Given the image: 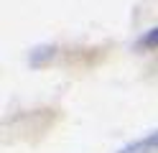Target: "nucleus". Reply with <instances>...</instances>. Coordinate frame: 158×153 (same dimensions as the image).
I'll return each mask as SVG.
<instances>
[{"label": "nucleus", "mask_w": 158, "mask_h": 153, "mask_svg": "<svg viewBox=\"0 0 158 153\" xmlns=\"http://www.w3.org/2000/svg\"><path fill=\"white\" fill-rule=\"evenodd\" d=\"M135 49H158V28L145 31V36H140V41L135 44Z\"/></svg>", "instance_id": "nucleus-2"}, {"label": "nucleus", "mask_w": 158, "mask_h": 153, "mask_svg": "<svg viewBox=\"0 0 158 153\" xmlns=\"http://www.w3.org/2000/svg\"><path fill=\"white\" fill-rule=\"evenodd\" d=\"M120 153H158V130L156 133H148V135L140 138V140L127 143Z\"/></svg>", "instance_id": "nucleus-1"}]
</instances>
